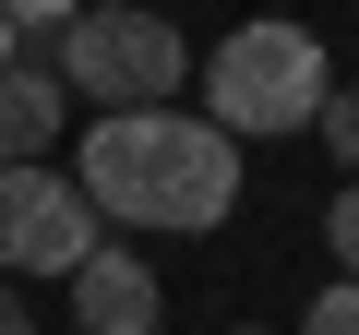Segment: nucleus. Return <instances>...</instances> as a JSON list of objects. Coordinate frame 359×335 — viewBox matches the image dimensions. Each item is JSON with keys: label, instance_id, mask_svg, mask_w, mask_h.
<instances>
[{"label": "nucleus", "instance_id": "1", "mask_svg": "<svg viewBox=\"0 0 359 335\" xmlns=\"http://www.w3.org/2000/svg\"><path fill=\"white\" fill-rule=\"evenodd\" d=\"M72 180H84V204H96L108 228H168V240H192V228H228V204H240V144H228L204 108L84 120Z\"/></svg>", "mask_w": 359, "mask_h": 335}, {"label": "nucleus", "instance_id": "2", "mask_svg": "<svg viewBox=\"0 0 359 335\" xmlns=\"http://www.w3.org/2000/svg\"><path fill=\"white\" fill-rule=\"evenodd\" d=\"M204 120L228 132V144H287V132H311L323 120V96H335V60L299 36V25H240V36H216L204 48Z\"/></svg>", "mask_w": 359, "mask_h": 335}, {"label": "nucleus", "instance_id": "3", "mask_svg": "<svg viewBox=\"0 0 359 335\" xmlns=\"http://www.w3.org/2000/svg\"><path fill=\"white\" fill-rule=\"evenodd\" d=\"M60 84L96 108V120H144V108H168L180 84H192V48H180V25L168 13H84L72 36H60Z\"/></svg>", "mask_w": 359, "mask_h": 335}, {"label": "nucleus", "instance_id": "4", "mask_svg": "<svg viewBox=\"0 0 359 335\" xmlns=\"http://www.w3.org/2000/svg\"><path fill=\"white\" fill-rule=\"evenodd\" d=\"M108 252V216L84 204L72 168H0V275H84Z\"/></svg>", "mask_w": 359, "mask_h": 335}, {"label": "nucleus", "instance_id": "5", "mask_svg": "<svg viewBox=\"0 0 359 335\" xmlns=\"http://www.w3.org/2000/svg\"><path fill=\"white\" fill-rule=\"evenodd\" d=\"M60 132H72V84H60V60H13V72H0V168H48Z\"/></svg>", "mask_w": 359, "mask_h": 335}, {"label": "nucleus", "instance_id": "6", "mask_svg": "<svg viewBox=\"0 0 359 335\" xmlns=\"http://www.w3.org/2000/svg\"><path fill=\"white\" fill-rule=\"evenodd\" d=\"M72 323H84V335H156V323H168V299H156L144 252H120V240H108V252L72 275Z\"/></svg>", "mask_w": 359, "mask_h": 335}, {"label": "nucleus", "instance_id": "7", "mask_svg": "<svg viewBox=\"0 0 359 335\" xmlns=\"http://www.w3.org/2000/svg\"><path fill=\"white\" fill-rule=\"evenodd\" d=\"M323 144H335V168H347V180H359V84H335L323 96V120H311Z\"/></svg>", "mask_w": 359, "mask_h": 335}, {"label": "nucleus", "instance_id": "8", "mask_svg": "<svg viewBox=\"0 0 359 335\" xmlns=\"http://www.w3.org/2000/svg\"><path fill=\"white\" fill-rule=\"evenodd\" d=\"M299 335H359V275H335V287H311V311H299Z\"/></svg>", "mask_w": 359, "mask_h": 335}, {"label": "nucleus", "instance_id": "9", "mask_svg": "<svg viewBox=\"0 0 359 335\" xmlns=\"http://www.w3.org/2000/svg\"><path fill=\"white\" fill-rule=\"evenodd\" d=\"M323 252H335V275H359V180L323 204Z\"/></svg>", "mask_w": 359, "mask_h": 335}, {"label": "nucleus", "instance_id": "10", "mask_svg": "<svg viewBox=\"0 0 359 335\" xmlns=\"http://www.w3.org/2000/svg\"><path fill=\"white\" fill-rule=\"evenodd\" d=\"M25 60V25H13V0H0V72H13Z\"/></svg>", "mask_w": 359, "mask_h": 335}, {"label": "nucleus", "instance_id": "11", "mask_svg": "<svg viewBox=\"0 0 359 335\" xmlns=\"http://www.w3.org/2000/svg\"><path fill=\"white\" fill-rule=\"evenodd\" d=\"M0 335H36V323H25V287H0Z\"/></svg>", "mask_w": 359, "mask_h": 335}, {"label": "nucleus", "instance_id": "12", "mask_svg": "<svg viewBox=\"0 0 359 335\" xmlns=\"http://www.w3.org/2000/svg\"><path fill=\"white\" fill-rule=\"evenodd\" d=\"M228 335H264V323H228Z\"/></svg>", "mask_w": 359, "mask_h": 335}]
</instances>
